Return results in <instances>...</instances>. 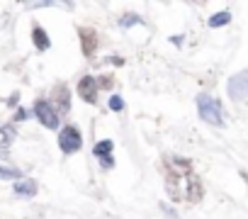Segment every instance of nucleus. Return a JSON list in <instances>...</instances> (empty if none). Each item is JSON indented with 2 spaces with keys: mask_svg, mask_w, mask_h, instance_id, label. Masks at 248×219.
I'll list each match as a JSON object with an SVG mask.
<instances>
[{
  "mask_svg": "<svg viewBox=\"0 0 248 219\" xmlns=\"http://www.w3.org/2000/svg\"><path fill=\"white\" fill-rule=\"evenodd\" d=\"M163 212H166V217H168V219H178V214H175L170 207H166V204H163Z\"/></svg>",
  "mask_w": 248,
  "mask_h": 219,
  "instance_id": "aec40b11",
  "label": "nucleus"
},
{
  "mask_svg": "<svg viewBox=\"0 0 248 219\" xmlns=\"http://www.w3.org/2000/svg\"><path fill=\"white\" fill-rule=\"evenodd\" d=\"M100 166H102L105 171H109V168L114 166V158H112V156H107V158H102V161H100Z\"/></svg>",
  "mask_w": 248,
  "mask_h": 219,
  "instance_id": "a211bd4d",
  "label": "nucleus"
},
{
  "mask_svg": "<svg viewBox=\"0 0 248 219\" xmlns=\"http://www.w3.org/2000/svg\"><path fill=\"white\" fill-rule=\"evenodd\" d=\"M0 180H15V183H17V180H22V171L0 163Z\"/></svg>",
  "mask_w": 248,
  "mask_h": 219,
  "instance_id": "f8f14e48",
  "label": "nucleus"
},
{
  "mask_svg": "<svg viewBox=\"0 0 248 219\" xmlns=\"http://www.w3.org/2000/svg\"><path fill=\"white\" fill-rule=\"evenodd\" d=\"M13 192H15L17 197H22V200H32V197L37 195V180H32V178H22V180L15 183Z\"/></svg>",
  "mask_w": 248,
  "mask_h": 219,
  "instance_id": "0eeeda50",
  "label": "nucleus"
},
{
  "mask_svg": "<svg viewBox=\"0 0 248 219\" xmlns=\"http://www.w3.org/2000/svg\"><path fill=\"white\" fill-rule=\"evenodd\" d=\"M226 93L233 102L248 100V71H241V73L231 76L229 83H226Z\"/></svg>",
  "mask_w": 248,
  "mask_h": 219,
  "instance_id": "39448f33",
  "label": "nucleus"
},
{
  "mask_svg": "<svg viewBox=\"0 0 248 219\" xmlns=\"http://www.w3.org/2000/svg\"><path fill=\"white\" fill-rule=\"evenodd\" d=\"M32 115L37 117V122L46 129H61V117L56 115V110L51 107L49 100H34V107H32Z\"/></svg>",
  "mask_w": 248,
  "mask_h": 219,
  "instance_id": "7ed1b4c3",
  "label": "nucleus"
},
{
  "mask_svg": "<svg viewBox=\"0 0 248 219\" xmlns=\"http://www.w3.org/2000/svg\"><path fill=\"white\" fill-rule=\"evenodd\" d=\"M8 156V151H0V158H5Z\"/></svg>",
  "mask_w": 248,
  "mask_h": 219,
  "instance_id": "4be33fe9",
  "label": "nucleus"
},
{
  "mask_svg": "<svg viewBox=\"0 0 248 219\" xmlns=\"http://www.w3.org/2000/svg\"><path fill=\"white\" fill-rule=\"evenodd\" d=\"M32 42H34V47L39 51H49L51 49V39H49V34H46V30L42 25H34L32 27Z\"/></svg>",
  "mask_w": 248,
  "mask_h": 219,
  "instance_id": "1a4fd4ad",
  "label": "nucleus"
},
{
  "mask_svg": "<svg viewBox=\"0 0 248 219\" xmlns=\"http://www.w3.org/2000/svg\"><path fill=\"white\" fill-rule=\"evenodd\" d=\"M170 42H173L175 47H180V44H183V34H178V37H170Z\"/></svg>",
  "mask_w": 248,
  "mask_h": 219,
  "instance_id": "412c9836",
  "label": "nucleus"
},
{
  "mask_svg": "<svg viewBox=\"0 0 248 219\" xmlns=\"http://www.w3.org/2000/svg\"><path fill=\"white\" fill-rule=\"evenodd\" d=\"M76 93H78L80 100H85L88 105H95V102H97V93H100L97 78H95V76H83V78L78 80V85H76Z\"/></svg>",
  "mask_w": 248,
  "mask_h": 219,
  "instance_id": "423d86ee",
  "label": "nucleus"
},
{
  "mask_svg": "<svg viewBox=\"0 0 248 219\" xmlns=\"http://www.w3.org/2000/svg\"><path fill=\"white\" fill-rule=\"evenodd\" d=\"M15 122H8V125H3L0 127V137H3V146H8V144H13L15 141Z\"/></svg>",
  "mask_w": 248,
  "mask_h": 219,
  "instance_id": "ddd939ff",
  "label": "nucleus"
},
{
  "mask_svg": "<svg viewBox=\"0 0 248 219\" xmlns=\"http://www.w3.org/2000/svg\"><path fill=\"white\" fill-rule=\"evenodd\" d=\"M51 107L56 110V115L59 117H66L68 112H71V88L66 85V83H59V85H54V90H51Z\"/></svg>",
  "mask_w": 248,
  "mask_h": 219,
  "instance_id": "20e7f679",
  "label": "nucleus"
},
{
  "mask_svg": "<svg viewBox=\"0 0 248 219\" xmlns=\"http://www.w3.org/2000/svg\"><path fill=\"white\" fill-rule=\"evenodd\" d=\"M197 112L202 117V122L212 125V127H221L224 125V110H221V102L207 93L197 95Z\"/></svg>",
  "mask_w": 248,
  "mask_h": 219,
  "instance_id": "f257e3e1",
  "label": "nucleus"
},
{
  "mask_svg": "<svg viewBox=\"0 0 248 219\" xmlns=\"http://www.w3.org/2000/svg\"><path fill=\"white\" fill-rule=\"evenodd\" d=\"M56 141H59V149L66 154V156H73L83 149V134L76 125H63L56 134Z\"/></svg>",
  "mask_w": 248,
  "mask_h": 219,
  "instance_id": "f03ea898",
  "label": "nucleus"
},
{
  "mask_svg": "<svg viewBox=\"0 0 248 219\" xmlns=\"http://www.w3.org/2000/svg\"><path fill=\"white\" fill-rule=\"evenodd\" d=\"M25 120H30V112H27L25 107H17L15 115H13V122H25Z\"/></svg>",
  "mask_w": 248,
  "mask_h": 219,
  "instance_id": "f3484780",
  "label": "nucleus"
},
{
  "mask_svg": "<svg viewBox=\"0 0 248 219\" xmlns=\"http://www.w3.org/2000/svg\"><path fill=\"white\" fill-rule=\"evenodd\" d=\"M17 100H20V93H13V95H10V100H8V105H10V107H15V105H17Z\"/></svg>",
  "mask_w": 248,
  "mask_h": 219,
  "instance_id": "6ab92c4d",
  "label": "nucleus"
},
{
  "mask_svg": "<svg viewBox=\"0 0 248 219\" xmlns=\"http://www.w3.org/2000/svg\"><path fill=\"white\" fill-rule=\"evenodd\" d=\"M78 34H80V42H83V54L93 56V51L97 49V34L93 30H88V27H80Z\"/></svg>",
  "mask_w": 248,
  "mask_h": 219,
  "instance_id": "6e6552de",
  "label": "nucleus"
},
{
  "mask_svg": "<svg viewBox=\"0 0 248 219\" xmlns=\"http://www.w3.org/2000/svg\"><path fill=\"white\" fill-rule=\"evenodd\" d=\"M229 22H231V13H226V10L209 17V27H224V25H229Z\"/></svg>",
  "mask_w": 248,
  "mask_h": 219,
  "instance_id": "4468645a",
  "label": "nucleus"
},
{
  "mask_svg": "<svg viewBox=\"0 0 248 219\" xmlns=\"http://www.w3.org/2000/svg\"><path fill=\"white\" fill-rule=\"evenodd\" d=\"M109 110H112V112H122V110H124V97L122 95H109Z\"/></svg>",
  "mask_w": 248,
  "mask_h": 219,
  "instance_id": "dca6fc26",
  "label": "nucleus"
},
{
  "mask_svg": "<svg viewBox=\"0 0 248 219\" xmlns=\"http://www.w3.org/2000/svg\"><path fill=\"white\" fill-rule=\"evenodd\" d=\"M200 197H202V188H200V180L197 178H187V200L190 202H200Z\"/></svg>",
  "mask_w": 248,
  "mask_h": 219,
  "instance_id": "9b49d317",
  "label": "nucleus"
},
{
  "mask_svg": "<svg viewBox=\"0 0 248 219\" xmlns=\"http://www.w3.org/2000/svg\"><path fill=\"white\" fill-rule=\"evenodd\" d=\"M112 151H114V144H112V139H102V141H95V146H93V156L95 158H107V156H112Z\"/></svg>",
  "mask_w": 248,
  "mask_h": 219,
  "instance_id": "9d476101",
  "label": "nucleus"
},
{
  "mask_svg": "<svg viewBox=\"0 0 248 219\" xmlns=\"http://www.w3.org/2000/svg\"><path fill=\"white\" fill-rule=\"evenodd\" d=\"M134 25H144V20L139 17V15H134V13H129V15H124L122 20H119V27H134Z\"/></svg>",
  "mask_w": 248,
  "mask_h": 219,
  "instance_id": "2eb2a0df",
  "label": "nucleus"
}]
</instances>
